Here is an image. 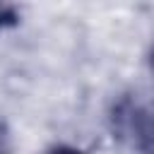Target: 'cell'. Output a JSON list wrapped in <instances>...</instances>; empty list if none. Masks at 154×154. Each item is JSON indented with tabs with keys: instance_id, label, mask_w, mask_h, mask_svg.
<instances>
[{
	"instance_id": "1",
	"label": "cell",
	"mask_w": 154,
	"mask_h": 154,
	"mask_svg": "<svg viewBox=\"0 0 154 154\" xmlns=\"http://www.w3.org/2000/svg\"><path fill=\"white\" fill-rule=\"evenodd\" d=\"M108 130L120 154H154V101L140 91L120 94L108 108Z\"/></svg>"
},
{
	"instance_id": "2",
	"label": "cell",
	"mask_w": 154,
	"mask_h": 154,
	"mask_svg": "<svg viewBox=\"0 0 154 154\" xmlns=\"http://www.w3.org/2000/svg\"><path fill=\"white\" fill-rule=\"evenodd\" d=\"M19 22V10L12 0H0V29L14 26Z\"/></svg>"
},
{
	"instance_id": "3",
	"label": "cell",
	"mask_w": 154,
	"mask_h": 154,
	"mask_svg": "<svg viewBox=\"0 0 154 154\" xmlns=\"http://www.w3.org/2000/svg\"><path fill=\"white\" fill-rule=\"evenodd\" d=\"M0 154H12V135L2 116H0Z\"/></svg>"
},
{
	"instance_id": "4",
	"label": "cell",
	"mask_w": 154,
	"mask_h": 154,
	"mask_svg": "<svg viewBox=\"0 0 154 154\" xmlns=\"http://www.w3.org/2000/svg\"><path fill=\"white\" fill-rule=\"evenodd\" d=\"M43 154H84V152L77 149V147H70V144H55V147L46 149Z\"/></svg>"
},
{
	"instance_id": "5",
	"label": "cell",
	"mask_w": 154,
	"mask_h": 154,
	"mask_svg": "<svg viewBox=\"0 0 154 154\" xmlns=\"http://www.w3.org/2000/svg\"><path fill=\"white\" fill-rule=\"evenodd\" d=\"M149 60H152V70H154V48H152V58Z\"/></svg>"
}]
</instances>
